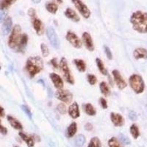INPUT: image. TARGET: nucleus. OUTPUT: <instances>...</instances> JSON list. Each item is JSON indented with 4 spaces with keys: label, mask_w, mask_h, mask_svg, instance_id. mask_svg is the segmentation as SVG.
Masks as SVG:
<instances>
[{
    "label": "nucleus",
    "mask_w": 147,
    "mask_h": 147,
    "mask_svg": "<svg viewBox=\"0 0 147 147\" xmlns=\"http://www.w3.org/2000/svg\"><path fill=\"white\" fill-rule=\"evenodd\" d=\"M132 27L140 33L147 32V13L141 11L134 13L130 18Z\"/></svg>",
    "instance_id": "f257e3e1"
},
{
    "label": "nucleus",
    "mask_w": 147,
    "mask_h": 147,
    "mask_svg": "<svg viewBox=\"0 0 147 147\" xmlns=\"http://www.w3.org/2000/svg\"><path fill=\"white\" fill-rule=\"evenodd\" d=\"M44 68V63L39 56L30 57L27 59L26 63V70L31 78L35 77L37 74L40 73Z\"/></svg>",
    "instance_id": "f03ea898"
},
{
    "label": "nucleus",
    "mask_w": 147,
    "mask_h": 147,
    "mask_svg": "<svg viewBox=\"0 0 147 147\" xmlns=\"http://www.w3.org/2000/svg\"><path fill=\"white\" fill-rule=\"evenodd\" d=\"M22 37V28L18 24H16L12 30L11 34L9 37L8 46L11 49L18 48V44Z\"/></svg>",
    "instance_id": "7ed1b4c3"
},
{
    "label": "nucleus",
    "mask_w": 147,
    "mask_h": 147,
    "mask_svg": "<svg viewBox=\"0 0 147 147\" xmlns=\"http://www.w3.org/2000/svg\"><path fill=\"white\" fill-rule=\"evenodd\" d=\"M129 85L136 94H140L144 90V82L142 77L138 74H133L129 77Z\"/></svg>",
    "instance_id": "20e7f679"
},
{
    "label": "nucleus",
    "mask_w": 147,
    "mask_h": 147,
    "mask_svg": "<svg viewBox=\"0 0 147 147\" xmlns=\"http://www.w3.org/2000/svg\"><path fill=\"white\" fill-rule=\"evenodd\" d=\"M59 68L60 69V71L62 72L65 81L67 82H69V84H71V85L74 84V80L71 73L69 65H68V62H67L66 59L65 57H62L61 60H60V62L59 63Z\"/></svg>",
    "instance_id": "39448f33"
},
{
    "label": "nucleus",
    "mask_w": 147,
    "mask_h": 147,
    "mask_svg": "<svg viewBox=\"0 0 147 147\" xmlns=\"http://www.w3.org/2000/svg\"><path fill=\"white\" fill-rule=\"evenodd\" d=\"M55 97L65 104H70L73 100V95L69 90L58 89L55 94Z\"/></svg>",
    "instance_id": "423d86ee"
},
{
    "label": "nucleus",
    "mask_w": 147,
    "mask_h": 147,
    "mask_svg": "<svg viewBox=\"0 0 147 147\" xmlns=\"http://www.w3.org/2000/svg\"><path fill=\"white\" fill-rule=\"evenodd\" d=\"M47 35L49 39V41L50 42L51 45L55 49H59L60 46V39L58 35H57L55 30L52 27H49L47 29Z\"/></svg>",
    "instance_id": "0eeeda50"
},
{
    "label": "nucleus",
    "mask_w": 147,
    "mask_h": 147,
    "mask_svg": "<svg viewBox=\"0 0 147 147\" xmlns=\"http://www.w3.org/2000/svg\"><path fill=\"white\" fill-rule=\"evenodd\" d=\"M74 5H75L76 8L79 10L81 15L85 18H88L90 16V11L88 7L82 2L81 0H71Z\"/></svg>",
    "instance_id": "6e6552de"
},
{
    "label": "nucleus",
    "mask_w": 147,
    "mask_h": 147,
    "mask_svg": "<svg viewBox=\"0 0 147 147\" xmlns=\"http://www.w3.org/2000/svg\"><path fill=\"white\" fill-rule=\"evenodd\" d=\"M65 38L74 47L77 49H80L82 47V43L80 38L74 32H71V31H68L66 35H65Z\"/></svg>",
    "instance_id": "1a4fd4ad"
},
{
    "label": "nucleus",
    "mask_w": 147,
    "mask_h": 147,
    "mask_svg": "<svg viewBox=\"0 0 147 147\" xmlns=\"http://www.w3.org/2000/svg\"><path fill=\"white\" fill-rule=\"evenodd\" d=\"M114 81H115V84L118 86L119 89L122 90V89L125 88L127 87V82H125V80H124V78L122 77V76L121 75L120 72L118 70H113L112 71Z\"/></svg>",
    "instance_id": "9d476101"
},
{
    "label": "nucleus",
    "mask_w": 147,
    "mask_h": 147,
    "mask_svg": "<svg viewBox=\"0 0 147 147\" xmlns=\"http://www.w3.org/2000/svg\"><path fill=\"white\" fill-rule=\"evenodd\" d=\"M110 119L113 124L117 127H122L124 124V119L121 115L116 113H111L110 114Z\"/></svg>",
    "instance_id": "9b49d317"
},
{
    "label": "nucleus",
    "mask_w": 147,
    "mask_h": 147,
    "mask_svg": "<svg viewBox=\"0 0 147 147\" xmlns=\"http://www.w3.org/2000/svg\"><path fill=\"white\" fill-rule=\"evenodd\" d=\"M82 40L85 44V47L88 49L89 51H94V45L93 39L90 34L87 32H83L82 34Z\"/></svg>",
    "instance_id": "f8f14e48"
},
{
    "label": "nucleus",
    "mask_w": 147,
    "mask_h": 147,
    "mask_svg": "<svg viewBox=\"0 0 147 147\" xmlns=\"http://www.w3.org/2000/svg\"><path fill=\"white\" fill-rule=\"evenodd\" d=\"M49 77H50L52 83L54 84V85H55V87L56 88H63V81L62 78L60 77V76H59L58 74L55 73H51L49 74Z\"/></svg>",
    "instance_id": "ddd939ff"
},
{
    "label": "nucleus",
    "mask_w": 147,
    "mask_h": 147,
    "mask_svg": "<svg viewBox=\"0 0 147 147\" xmlns=\"http://www.w3.org/2000/svg\"><path fill=\"white\" fill-rule=\"evenodd\" d=\"M32 26H33V28L35 29L37 35H41L44 34V27L40 19L35 18V17L32 18Z\"/></svg>",
    "instance_id": "4468645a"
},
{
    "label": "nucleus",
    "mask_w": 147,
    "mask_h": 147,
    "mask_svg": "<svg viewBox=\"0 0 147 147\" xmlns=\"http://www.w3.org/2000/svg\"><path fill=\"white\" fill-rule=\"evenodd\" d=\"M69 114L72 119H77L80 117V109H79L78 104L77 102H74L69 106Z\"/></svg>",
    "instance_id": "2eb2a0df"
},
{
    "label": "nucleus",
    "mask_w": 147,
    "mask_h": 147,
    "mask_svg": "<svg viewBox=\"0 0 147 147\" xmlns=\"http://www.w3.org/2000/svg\"><path fill=\"white\" fill-rule=\"evenodd\" d=\"M12 26H13V22H12L11 17L7 16L4 20L3 27H2V32L4 35H7L10 32Z\"/></svg>",
    "instance_id": "dca6fc26"
},
{
    "label": "nucleus",
    "mask_w": 147,
    "mask_h": 147,
    "mask_svg": "<svg viewBox=\"0 0 147 147\" xmlns=\"http://www.w3.org/2000/svg\"><path fill=\"white\" fill-rule=\"evenodd\" d=\"M65 16L68 18L71 19L72 22H78L80 20V18L77 15V13L74 10H72L71 8H67L65 10V13H64Z\"/></svg>",
    "instance_id": "f3484780"
},
{
    "label": "nucleus",
    "mask_w": 147,
    "mask_h": 147,
    "mask_svg": "<svg viewBox=\"0 0 147 147\" xmlns=\"http://www.w3.org/2000/svg\"><path fill=\"white\" fill-rule=\"evenodd\" d=\"M7 119L12 127H13L14 129H18V130H22V129H23L22 124H21L20 122L18 121L16 119L13 118V116H11V115H7Z\"/></svg>",
    "instance_id": "a211bd4d"
},
{
    "label": "nucleus",
    "mask_w": 147,
    "mask_h": 147,
    "mask_svg": "<svg viewBox=\"0 0 147 147\" xmlns=\"http://www.w3.org/2000/svg\"><path fill=\"white\" fill-rule=\"evenodd\" d=\"M27 42H28V36H27V35L25 33L22 34L17 49L18 51H20V52L24 50L27 45Z\"/></svg>",
    "instance_id": "6ab92c4d"
},
{
    "label": "nucleus",
    "mask_w": 147,
    "mask_h": 147,
    "mask_svg": "<svg viewBox=\"0 0 147 147\" xmlns=\"http://www.w3.org/2000/svg\"><path fill=\"white\" fill-rule=\"evenodd\" d=\"M18 135H19V136L21 137V138L27 144V145L29 147L33 146L34 144H35V141H34V139L32 138L31 136H27V134H25L23 132H20Z\"/></svg>",
    "instance_id": "aec40b11"
},
{
    "label": "nucleus",
    "mask_w": 147,
    "mask_h": 147,
    "mask_svg": "<svg viewBox=\"0 0 147 147\" xmlns=\"http://www.w3.org/2000/svg\"><path fill=\"white\" fill-rule=\"evenodd\" d=\"M134 57L137 60L141 58H147V51L145 49L138 48L136 49L133 52Z\"/></svg>",
    "instance_id": "412c9836"
},
{
    "label": "nucleus",
    "mask_w": 147,
    "mask_h": 147,
    "mask_svg": "<svg viewBox=\"0 0 147 147\" xmlns=\"http://www.w3.org/2000/svg\"><path fill=\"white\" fill-rule=\"evenodd\" d=\"M77 131V125L76 122H72L71 124L69 125L66 131V136L68 138H72L74 136Z\"/></svg>",
    "instance_id": "4be33fe9"
},
{
    "label": "nucleus",
    "mask_w": 147,
    "mask_h": 147,
    "mask_svg": "<svg viewBox=\"0 0 147 147\" xmlns=\"http://www.w3.org/2000/svg\"><path fill=\"white\" fill-rule=\"evenodd\" d=\"M74 63L75 64L77 70L80 72H85L86 70V64L85 61L81 59H75L73 60Z\"/></svg>",
    "instance_id": "5701e85b"
},
{
    "label": "nucleus",
    "mask_w": 147,
    "mask_h": 147,
    "mask_svg": "<svg viewBox=\"0 0 147 147\" xmlns=\"http://www.w3.org/2000/svg\"><path fill=\"white\" fill-rule=\"evenodd\" d=\"M99 88H100L101 93L103 94L105 96H108L110 94V90L109 85L107 82H102L99 85Z\"/></svg>",
    "instance_id": "b1692460"
},
{
    "label": "nucleus",
    "mask_w": 147,
    "mask_h": 147,
    "mask_svg": "<svg viewBox=\"0 0 147 147\" xmlns=\"http://www.w3.org/2000/svg\"><path fill=\"white\" fill-rule=\"evenodd\" d=\"M84 110L86 113V114H88L90 116H94V115H95L96 114V109L90 103H88L85 105V107H84Z\"/></svg>",
    "instance_id": "393cba45"
},
{
    "label": "nucleus",
    "mask_w": 147,
    "mask_h": 147,
    "mask_svg": "<svg viewBox=\"0 0 147 147\" xmlns=\"http://www.w3.org/2000/svg\"><path fill=\"white\" fill-rule=\"evenodd\" d=\"M46 9L51 13L55 14L58 10V7L55 2H47L46 4Z\"/></svg>",
    "instance_id": "a878e982"
},
{
    "label": "nucleus",
    "mask_w": 147,
    "mask_h": 147,
    "mask_svg": "<svg viewBox=\"0 0 147 147\" xmlns=\"http://www.w3.org/2000/svg\"><path fill=\"white\" fill-rule=\"evenodd\" d=\"M96 63L97 67H98V69H99V71L104 74V75H107V70L106 69L105 66L104 65L103 62L102 61V60L99 58H96Z\"/></svg>",
    "instance_id": "bb28decb"
},
{
    "label": "nucleus",
    "mask_w": 147,
    "mask_h": 147,
    "mask_svg": "<svg viewBox=\"0 0 147 147\" xmlns=\"http://www.w3.org/2000/svg\"><path fill=\"white\" fill-rule=\"evenodd\" d=\"M16 0H2L0 2V10H4L8 8Z\"/></svg>",
    "instance_id": "cd10ccee"
},
{
    "label": "nucleus",
    "mask_w": 147,
    "mask_h": 147,
    "mask_svg": "<svg viewBox=\"0 0 147 147\" xmlns=\"http://www.w3.org/2000/svg\"><path fill=\"white\" fill-rule=\"evenodd\" d=\"M88 147H102L101 141L97 137H94L90 140Z\"/></svg>",
    "instance_id": "c85d7f7f"
},
{
    "label": "nucleus",
    "mask_w": 147,
    "mask_h": 147,
    "mask_svg": "<svg viewBox=\"0 0 147 147\" xmlns=\"http://www.w3.org/2000/svg\"><path fill=\"white\" fill-rule=\"evenodd\" d=\"M108 145L110 147H124L121 145L119 140H117V138L113 137L108 140Z\"/></svg>",
    "instance_id": "c756f323"
},
{
    "label": "nucleus",
    "mask_w": 147,
    "mask_h": 147,
    "mask_svg": "<svg viewBox=\"0 0 147 147\" xmlns=\"http://www.w3.org/2000/svg\"><path fill=\"white\" fill-rule=\"evenodd\" d=\"M130 132L131 135H132V137H133L134 138H138V137L139 135H140V132H139L138 127H137V125H136V124H132V125L131 126Z\"/></svg>",
    "instance_id": "7c9ffc66"
},
{
    "label": "nucleus",
    "mask_w": 147,
    "mask_h": 147,
    "mask_svg": "<svg viewBox=\"0 0 147 147\" xmlns=\"http://www.w3.org/2000/svg\"><path fill=\"white\" fill-rule=\"evenodd\" d=\"M85 143V137L83 135H79L75 139V144L77 146H82Z\"/></svg>",
    "instance_id": "2f4dec72"
},
{
    "label": "nucleus",
    "mask_w": 147,
    "mask_h": 147,
    "mask_svg": "<svg viewBox=\"0 0 147 147\" xmlns=\"http://www.w3.org/2000/svg\"><path fill=\"white\" fill-rule=\"evenodd\" d=\"M40 49H41V53L44 57H48L49 55V49L48 47L45 44H41L40 45Z\"/></svg>",
    "instance_id": "473e14b6"
},
{
    "label": "nucleus",
    "mask_w": 147,
    "mask_h": 147,
    "mask_svg": "<svg viewBox=\"0 0 147 147\" xmlns=\"http://www.w3.org/2000/svg\"><path fill=\"white\" fill-rule=\"evenodd\" d=\"M57 111H58L60 114H62V115H64V114L66 113L67 112V108L63 103L59 104L57 107Z\"/></svg>",
    "instance_id": "72a5a7b5"
},
{
    "label": "nucleus",
    "mask_w": 147,
    "mask_h": 147,
    "mask_svg": "<svg viewBox=\"0 0 147 147\" xmlns=\"http://www.w3.org/2000/svg\"><path fill=\"white\" fill-rule=\"evenodd\" d=\"M87 79H88V81L89 84L91 85H95L97 82L96 77V76L94 75V74H88V75L87 76Z\"/></svg>",
    "instance_id": "f704fd0d"
},
{
    "label": "nucleus",
    "mask_w": 147,
    "mask_h": 147,
    "mask_svg": "<svg viewBox=\"0 0 147 147\" xmlns=\"http://www.w3.org/2000/svg\"><path fill=\"white\" fill-rule=\"evenodd\" d=\"M21 107H22V110H23L24 112L25 113L26 115H27L30 119H32V113H31L30 110L29 109V107L26 105H22L21 106Z\"/></svg>",
    "instance_id": "c9c22d12"
},
{
    "label": "nucleus",
    "mask_w": 147,
    "mask_h": 147,
    "mask_svg": "<svg viewBox=\"0 0 147 147\" xmlns=\"http://www.w3.org/2000/svg\"><path fill=\"white\" fill-rule=\"evenodd\" d=\"M105 52L106 56L107 57V58L110 59V60H111V59L113 58L112 52H111V51H110V48L107 47V46H105Z\"/></svg>",
    "instance_id": "e433bc0d"
},
{
    "label": "nucleus",
    "mask_w": 147,
    "mask_h": 147,
    "mask_svg": "<svg viewBox=\"0 0 147 147\" xmlns=\"http://www.w3.org/2000/svg\"><path fill=\"white\" fill-rule=\"evenodd\" d=\"M99 103H100L101 106H102V107L103 109H107V101H106V99H105V98H103V97H101L100 99H99Z\"/></svg>",
    "instance_id": "4c0bfd02"
},
{
    "label": "nucleus",
    "mask_w": 147,
    "mask_h": 147,
    "mask_svg": "<svg viewBox=\"0 0 147 147\" xmlns=\"http://www.w3.org/2000/svg\"><path fill=\"white\" fill-rule=\"evenodd\" d=\"M50 63L52 64V65L53 66L54 69H58V65H57V59L56 58H52V60H50Z\"/></svg>",
    "instance_id": "58836bf2"
},
{
    "label": "nucleus",
    "mask_w": 147,
    "mask_h": 147,
    "mask_svg": "<svg viewBox=\"0 0 147 147\" xmlns=\"http://www.w3.org/2000/svg\"><path fill=\"white\" fill-rule=\"evenodd\" d=\"M28 14L30 16L32 17V18H35V15H36V12H35V10L34 8H30L28 10Z\"/></svg>",
    "instance_id": "ea45409f"
},
{
    "label": "nucleus",
    "mask_w": 147,
    "mask_h": 147,
    "mask_svg": "<svg viewBox=\"0 0 147 147\" xmlns=\"http://www.w3.org/2000/svg\"><path fill=\"white\" fill-rule=\"evenodd\" d=\"M0 133L2 135H6L7 133V129L1 124H0Z\"/></svg>",
    "instance_id": "a19ab883"
},
{
    "label": "nucleus",
    "mask_w": 147,
    "mask_h": 147,
    "mask_svg": "<svg viewBox=\"0 0 147 147\" xmlns=\"http://www.w3.org/2000/svg\"><path fill=\"white\" fill-rule=\"evenodd\" d=\"M121 142L124 143V144H129V139L124 136H121Z\"/></svg>",
    "instance_id": "79ce46f5"
},
{
    "label": "nucleus",
    "mask_w": 147,
    "mask_h": 147,
    "mask_svg": "<svg viewBox=\"0 0 147 147\" xmlns=\"http://www.w3.org/2000/svg\"><path fill=\"white\" fill-rule=\"evenodd\" d=\"M85 129L86 130L90 131L92 130V129H93V126H92V124H90V123H87V124L85 125Z\"/></svg>",
    "instance_id": "37998d69"
},
{
    "label": "nucleus",
    "mask_w": 147,
    "mask_h": 147,
    "mask_svg": "<svg viewBox=\"0 0 147 147\" xmlns=\"http://www.w3.org/2000/svg\"><path fill=\"white\" fill-rule=\"evenodd\" d=\"M0 116L1 117H4L5 116V110H4L3 107L0 106Z\"/></svg>",
    "instance_id": "c03bdc74"
},
{
    "label": "nucleus",
    "mask_w": 147,
    "mask_h": 147,
    "mask_svg": "<svg viewBox=\"0 0 147 147\" xmlns=\"http://www.w3.org/2000/svg\"><path fill=\"white\" fill-rule=\"evenodd\" d=\"M129 118H130L131 119H136V115H135V113H130V114H129Z\"/></svg>",
    "instance_id": "a18cd8bd"
},
{
    "label": "nucleus",
    "mask_w": 147,
    "mask_h": 147,
    "mask_svg": "<svg viewBox=\"0 0 147 147\" xmlns=\"http://www.w3.org/2000/svg\"><path fill=\"white\" fill-rule=\"evenodd\" d=\"M32 2H34L35 4H38L41 2V0H32Z\"/></svg>",
    "instance_id": "49530a36"
},
{
    "label": "nucleus",
    "mask_w": 147,
    "mask_h": 147,
    "mask_svg": "<svg viewBox=\"0 0 147 147\" xmlns=\"http://www.w3.org/2000/svg\"><path fill=\"white\" fill-rule=\"evenodd\" d=\"M55 1L57 2V3H59V4H61L63 2L62 0H55Z\"/></svg>",
    "instance_id": "de8ad7c7"
},
{
    "label": "nucleus",
    "mask_w": 147,
    "mask_h": 147,
    "mask_svg": "<svg viewBox=\"0 0 147 147\" xmlns=\"http://www.w3.org/2000/svg\"><path fill=\"white\" fill-rule=\"evenodd\" d=\"M16 147H18V146H16Z\"/></svg>",
    "instance_id": "09e8293b"
},
{
    "label": "nucleus",
    "mask_w": 147,
    "mask_h": 147,
    "mask_svg": "<svg viewBox=\"0 0 147 147\" xmlns=\"http://www.w3.org/2000/svg\"></svg>",
    "instance_id": "8fccbe9b"
}]
</instances>
